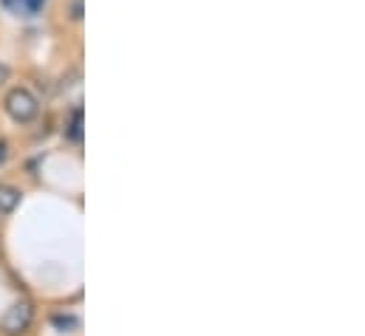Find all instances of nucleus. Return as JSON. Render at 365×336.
Segmentation results:
<instances>
[{
  "label": "nucleus",
  "instance_id": "obj_1",
  "mask_svg": "<svg viewBox=\"0 0 365 336\" xmlns=\"http://www.w3.org/2000/svg\"><path fill=\"white\" fill-rule=\"evenodd\" d=\"M6 113L14 119V122H31L34 116H37V110H40V102H37V96L31 93V90H26V88H11L9 93H6Z\"/></svg>",
  "mask_w": 365,
  "mask_h": 336
},
{
  "label": "nucleus",
  "instance_id": "obj_2",
  "mask_svg": "<svg viewBox=\"0 0 365 336\" xmlns=\"http://www.w3.org/2000/svg\"><path fill=\"white\" fill-rule=\"evenodd\" d=\"M31 320H34V305H31L29 300H20V303H14V305L3 314V320H0V331H3L6 336H20L29 331Z\"/></svg>",
  "mask_w": 365,
  "mask_h": 336
},
{
  "label": "nucleus",
  "instance_id": "obj_3",
  "mask_svg": "<svg viewBox=\"0 0 365 336\" xmlns=\"http://www.w3.org/2000/svg\"><path fill=\"white\" fill-rule=\"evenodd\" d=\"M17 204H20V189L0 184V212H14Z\"/></svg>",
  "mask_w": 365,
  "mask_h": 336
},
{
  "label": "nucleus",
  "instance_id": "obj_4",
  "mask_svg": "<svg viewBox=\"0 0 365 336\" xmlns=\"http://www.w3.org/2000/svg\"><path fill=\"white\" fill-rule=\"evenodd\" d=\"M68 136L74 139V142H80L83 139V110L77 107L74 113H71V125H68Z\"/></svg>",
  "mask_w": 365,
  "mask_h": 336
},
{
  "label": "nucleus",
  "instance_id": "obj_5",
  "mask_svg": "<svg viewBox=\"0 0 365 336\" xmlns=\"http://www.w3.org/2000/svg\"><path fill=\"white\" fill-rule=\"evenodd\" d=\"M54 325H60V328H77V320L74 317H54Z\"/></svg>",
  "mask_w": 365,
  "mask_h": 336
},
{
  "label": "nucleus",
  "instance_id": "obj_6",
  "mask_svg": "<svg viewBox=\"0 0 365 336\" xmlns=\"http://www.w3.org/2000/svg\"><path fill=\"white\" fill-rule=\"evenodd\" d=\"M71 17L83 20V0H71Z\"/></svg>",
  "mask_w": 365,
  "mask_h": 336
},
{
  "label": "nucleus",
  "instance_id": "obj_7",
  "mask_svg": "<svg viewBox=\"0 0 365 336\" xmlns=\"http://www.w3.org/2000/svg\"><path fill=\"white\" fill-rule=\"evenodd\" d=\"M6 156H9V145H6L3 139H0V164L6 162Z\"/></svg>",
  "mask_w": 365,
  "mask_h": 336
},
{
  "label": "nucleus",
  "instance_id": "obj_8",
  "mask_svg": "<svg viewBox=\"0 0 365 336\" xmlns=\"http://www.w3.org/2000/svg\"><path fill=\"white\" fill-rule=\"evenodd\" d=\"M3 83H9V68L0 63V85H3Z\"/></svg>",
  "mask_w": 365,
  "mask_h": 336
}]
</instances>
